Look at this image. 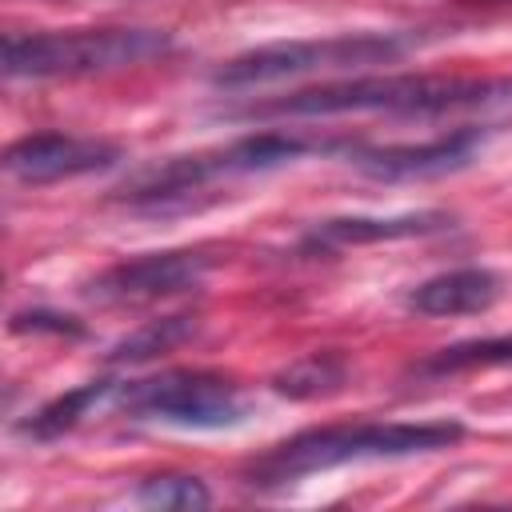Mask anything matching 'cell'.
<instances>
[{
    "label": "cell",
    "mask_w": 512,
    "mask_h": 512,
    "mask_svg": "<svg viewBox=\"0 0 512 512\" xmlns=\"http://www.w3.org/2000/svg\"><path fill=\"white\" fill-rule=\"evenodd\" d=\"M500 80L476 76H428V72H392V76H352L320 88H300L272 100H252L248 108L232 112L244 120H272V116H348V112H388V116H456V112H496Z\"/></svg>",
    "instance_id": "6da1fadb"
},
{
    "label": "cell",
    "mask_w": 512,
    "mask_h": 512,
    "mask_svg": "<svg viewBox=\"0 0 512 512\" xmlns=\"http://www.w3.org/2000/svg\"><path fill=\"white\" fill-rule=\"evenodd\" d=\"M464 436L460 420H408V424H328L308 428L260 460L248 464V484L260 492L288 488L304 476L340 468V464H364V460H400L420 452L452 448Z\"/></svg>",
    "instance_id": "7a4b0ae2"
},
{
    "label": "cell",
    "mask_w": 512,
    "mask_h": 512,
    "mask_svg": "<svg viewBox=\"0 0 512 512\" xmlns=\"http://www.w3.org/2000/svg\"><path fill=\"white\" fill-rule=\"evenodd\" d=\"M344 144L348 140H320V136H304V132H252V136L232 140L228 148L176 156V160H164V164L140 172L132 180V188H124V200L132 208H140V212L184 208L192 196H200L216 180L272 172V168L296 164V160H304L312 152L344 156Z\"/></svg>",
    "instance_id": "3957f363"
},
{
    "label": "cell",
    "mask_w": 512,
    "mask_h": 512,
    "mask_svg": "<svg viewBox=\"0 0 512 512\" xmlns=\"http://www.w3.org/2000/svg\"><path fill=\"white\" fill-rule=\"evenodd\" d=\"M172 52L164 28H72V32H12L4 36L8 80H80L136 68Z\"/></svg>",
    "instance_id": "277c9868"
},
{
    "label": "cell",
    "mask_w": 512,
    "mask_h": 512,
    "mask_svg": "<svg viewBox=\"0 0 512 512\" xmlns=\"http://www.w3.org/2000/svg\"><path fill=\"white\" fill-rule=\"evenodd\" d=\"M412 44L416 36L408 32H340V36H316V40H276L224 60L212 72V84L224 92H248V88L300 80V76H324V72L344 76L376 64H396Z\"/></svg>",
    "instance_id": "5b68a950"
},
{
    "label": "cell",
    "mask_w": 512,
    "mask_h": 512,
    "mask_svg": "<svg viewBox=\"0 0 512 512\" xmlns=\"http://www.w3.org/2000/svg\"><path fill=\"white\" fill-rule=\"evenodd\" d=\"M116 404L136 420H160L176 428H236L248 416L244 392L228 376L200 368L128 380L116 388Z\"/></svg>",
    "instance_id": "8992f818"
},
{
    "label": "cell",
    "mask_w": 512,
    "mask_h": 512,
    "mask_svg": "<svg viewBox=\"0 0 512 512\" xmlns=\"http://www.w3.org/2000/svg\"><path fill=\"white\" fill-rule=\"evenodd\" d=\"M208 268H212V256L192 252V248L144 252V256L104 268L96 280L84 284V296L96 304H152V300H168V296L200 288Z\"/></svg>",
    "instance_id": "52a82bcc"
},
{
    "label": "cell",
    "mask_w": 512,
    "mask_h": 512,
    "mask_svg": "<svg viewBox=\"0 0 512 512\" xmlns=\"http://www.w3.org/2000/svg\"><path fill=\"white\" fill-rule=\"evenodd\" d=\"M124 152L100 136H68V132H32L4 148V172L20 184H56L88 172H104L120 164Z\"/></svg>",
    "instance_id": "ba28073f"
},
{
    "label": "cell",
    "mask_w": 512,
    "mask_h": 512,
    "mask_svg": "<svg viewBox=\"0 0 512 512\" xmlns=\"http://www.w3.org/2000/svg\"><path fill=\"white\" fill-rule=\"evenodd\" d=\"M480 144H484V132L476 124H464V128H452L424 144H356V140H348L344 156H348V164H356L364 176H376V180H428V176L464 168Z\"/></svg>",
    "instance_id": "9c48e42d"
},
{
    "label": "cell",
    "mask_w": 512,
    "mask_h": 512,
    "mask_svg": "<svg viewBox=\"0 0 512 512\" xmlns=\"http://www.w3.org/2000/svg\"><path fill=\"white\" fill-rule=\"evenodd\" d=\"M440 228H452L448 212H400V216H332L308 228L300 240V252H344L360 244H384V240H412L432 236Z\"/></svg>",
    "instance_id": "30bf717a"
},
{
    "label": "cell",
    "mask_w": 512,
    "mask_h": 512,
    "mask_svg": "<svg viewBox=\"0 0 512 512\" xmlns=\"http://www.w3.org/2000/svg\"><path fill=\"white\" fill-rule=\"evenodd\" d=\"M504 292V280L484 268V264H464V268H448L424 284L412 288L408 308L420 316H472V312H488Z\"/></svg>",
    "instance_id": "8fae6325"
},
{
    "label": "cell",
    "mask_w": 512,
    "mask_h": 512,
    "mask_svg": "<svg viewBox=\"0 0 512 512\" xmlns=\"http://www.w3.org/2000/svg\"><path fill=\"white\" fill-rule=\"evenodd\" d=\"M116 380H88V384H80V388H72V392H60V396H52L44 408H36L16 432L20 436H28V440H60L64 432H72L92 408H100L108 396H116Z\"/></svg>",
    "instance_id": "7c38bea8"
},
{
    "label": "cell",
    "mask_w": 512,
    "mask_h": 512,
    "mask_svg": "<svg viewBox=\"0 0 512 512\" xmlns=\"http://www.w3.org/2000/svg\"><path fill=\"white\" fill-rule=\"evenodd\" d=\"M512 364V336H488V340H460L448 344L432 356H424L412 376L420 380H444V376H460V372H476V368H504Z\"/></svg>",
    "instance_id": "4fadbf2b"
},
{
    "label": "cell",
    "mask_w": 512,
    "mask_h": 512,
    "mask_svg": "<svg viewBox=\"0 0 512 512\" xmlns=\"http://www.w3.org/2000/svg\"><path fill=\"white\" fill-rule=\"evenodd\" d=\"M344 376H348V364L336 352H308V356L292 360L284 372H276L272 388L280 396H292V400H316V396L340 392Z\"/></svg>",
    "instance_id": "5bb4252c"
},
{
    "label": "cell",
    "mask_w": 512,
    "mask_h": 512,
    "mask_svg": "<svg viewBox=\"0 0 512 512\" xmlns=\"http://www.w3.org/2000/svg\"><path fill=\"white\" fill-rule=\"evenodd\" d=\"M196 336V316H164V320H148L144 328H136L132 336H124L120 344H112L108 360L112 364H144L160 352L180 348L184 340Z\"/></svg>",
    "instance_id": "9a60e30c"
},
{
    "label": "cell",
    "mask_w": 512,
    "mask_h": 512,
    "mask_svg": "<svg viewBox=\"0 0 512 512\" xmlns=\"http://www.w3.org/2000/svg\"><path fill=\"white\" fill-rule=\"evenodd\" d=\"M136 504L160 508V512H188V508H208V504H212V492H208V484H204L200 476L168 472V476H148V480H140Z\"/></svg>",
    "instance_id": "2e32d148"
},
{
    "label": "cell",
    "mask_w": 512,
    "mask_h": 512,
    "mask_svg": "<svg viewBox=\"0 0 512 512\" xmlns=\"http://www.w3.org/2000/svg\"><path fill=\"white\" fill-rule=\"evenodd\" d=\"M12 332H56V336H80L84 328L72 316L60 312H16L12 316Z\"/></svg>",
    "instance_id": "e0dca14e"
}]
</instances>
